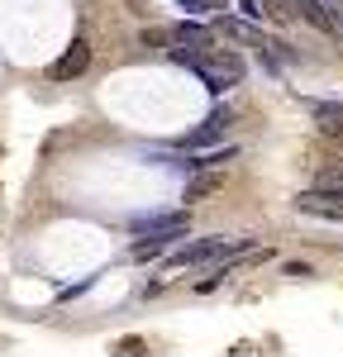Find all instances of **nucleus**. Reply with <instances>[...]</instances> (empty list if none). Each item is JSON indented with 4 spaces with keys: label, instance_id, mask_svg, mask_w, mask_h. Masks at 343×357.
<instances>
[{
    "label": "nucleus",
    "instance_id": "f257e3e1",
    "mask_svg": "<svg viewBox=\"0 0 343 357\" xmlns=\"http://www.w3.org/2000/svg\"><path fill=\"white\" fill-rule=\"evenodd\" d=\"M196 72L200 82H205V91H215V96H224L229 86L243 82V57L234 53V48H210L205 57H196Z\"/></svg>",
    "mask_w": 343,
    "mask_h": 357
},
{
    "label": "nucleus",
    "instance_id": "f03ea898",
    "mask_svg": "<svg viewBox=\"0 0 343 357\" xmlns=\"http://www.w3.org/2000/svg\"><path fill=\"white\" fill-rule=\"evenodd\" d=\"M296 210L300 215H319V220H343V191H329V186L300 191L296 195Z\"/></svg>",
    "mask_w": 343,
    "mask_h": 357
},
{
    "label": "nucleus",
    "instance_id": "7ed1b4c3",
    "mask_svg": "<svg viewBox=\"0 0 343 357\" xmlns=\"http://www.w3.org/2000/svg\"><path fill=\"white\" fill-rule=\"evenodd\" d=\"M139 234H162V238H181L191 229V210H172V215H139L134 220Z\"/></svg>",
    "mask_w": 343,
    "mask_h": 357
},
{
    "label": "nucleus",
    "instance_id": "20e7f679",
    "mask_svg": "<svg viewBox=\"0 0 343 357\" xmlns=\"http://www.w3.org/2000/svg\"><path fill=\"white\" fill-rule=\"evenodd\" d=\"M86 62H91V43H86V38H72V48L48 67V77H53V82H72V77L86 72Z\"/></svg>",
    "mask_w": 343,
    "mask_h": 357
},
{
    "label": "nucleus",
    "instance_id": "39448f33",
    "mask_svg": "<svg viewBox=\"0 0 343 357\" xmlns=\"http://www.w3.org/2000/svg\"><path fill=\"white\" fill-rule=\"evenodd\" d=\"M229 119H234V110H215L210 119H205V124H200V129H191V134L181 138V148H186V153H191V148H210L215 138H224Z\"/></svg>",
    "mask_w": 343,
    "mask_h": 357
},
{
    "label": "nucleus",
    "instance_id": "423d86ee",
    "mask_svg": "<svg viewBox=\"0 0 343 357\" xmlns=\"http://www.w3.org/2000/svg\"><path fill=\"white\" fill-rule=\"evenodd\" d=\"M296 10H300V20H305V24H314L319 33H339V20L324 10V0H296Z\"/></svg>",
    "mask_w": 343,
    "mask_h": 357
},
{
    "label": "nucleus",
    "instance_id": "0eeeda50",
    "mask_svg": "<svg viewBox=\"0 0 343 357\" xmlns=\"http://www.w3.org/2000/svg\"><path fill=\"white\" fill-rule=\"evenodd\" d=\"M220 186H224V176H220V172H200L196 181L186 186V200H205V195H215Z\"/></svg>",
    "mask_w": 343,
    "mask_h": 357
},
{
    "label": "nucleus",
    "instance_id": "6e6552de",
    "mask_svg": "<svg viewBox=\"0 0 343 357\" xmlns=\"http://www.w3.org/2000/svg\"><path fill=\"white\" fill-rule=\"evenodd\" d=\"M172 238H162V234H148V238H139V243L129 248V257H139V262H148V257H162L167 252Z\"/></svg>",
    "mask_w": 343,
    "mask_h": 357
},
{
    "label": "nucleus",
    "instance_id": "1a4fd4ad",
    "mask_svg": "<svg viewBox=\"0 0 343 357\" xmlns=\"http://www.w3.org/2000/svg\"><path fill=\"white\" fill-rule=\"evenodd\" d=\"M324 134H343V105H310Z\"/></svg>",
    "mask_w": 343,
    "mask_h": 357
},
{
    "label": "nucleus",
    "instance_id": "9d476101",
    "mask_svg": "<svg viewBox=\"0 0 343 357\" xmlns=\"http://www.w3.org/2000/svg\"><path fill=\"white\" fill-rule=\"evenodd\" d=\"M257 5H262V15L277 20V24H286V20L296 15V0H257Z\"/></svg>",
    "mask_w": 343,
    "mask_h": 357
},
{
    "label": "nucleus",
    "instance_id": "9b49d317",
    "mask_svg": "<svg viewBox=\"0 0 343 357\" xmlns=\"http://www.w3.org/2000/svg\"><path fill=\"white\" fill-rule=\"evenodd\" d=\"M139 43L143 48H162V43H172V29H143Z\"/></svg>",
    "mask_w": 343,
    "mask_h": 357
},
{
    "label": "nucleus",
    "instance_id": "f8f14e48",
    "mask_svg": "<svg viewBox=\"0 0 343 357\" xmlns=\"http://www.w3.org/2000/svg\"><path fill=\"white\" fill-rule=\"evenodd\" d=\"M110 353H119V357H139V353H143V338H119Z\"/></svg>",
    "mask_w": 343,
    "mask_h": 357
},
{
    "label": "nucleus",
    "instance_id": "ddd939ff",
    "mask_svg": "<svg viewBox=\"0 0 343 357\" xmlns=\"http://www.w3.org/2000/svg\"><path fill=\"white\" fill-rule=\"evenodd\" d=\"M186 15H205V10H220V0H176Z\"/></svg>",
    "mask_w": 343,
    "mask_h": 357
},
{
    "label": "nucleus",
    "instance_id": "4468645a",
    "mask_svg": "<svg viewBox=\"0 0 343 357\" xmlns=\"http://www.w3.org/2000/svg\"><path fill=\"white\" fill-rule=\"evenodd\" d=\"M319 186H329V191H343V167H329V172H319Z\"/></svg>",
    "mask_w": 343,
    "mask_h": 357
},
{
    "label": "nucleus",
    "instance_id": "2eb2a0df",
    "mask_svg": "<svg viewBox=\"0 0 343 357\" xmlns=\"http://www.w3.org/2000/svg\"><path fill=\"white\" fill-rule=\"evenodd\" d=\"M238 10H243V15H253V20H262V5H257V0H238Z\"/></svg>",
    "mask_w": 343,
    "mask_h": 357
}]
</instances>
